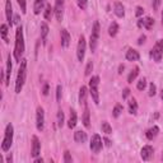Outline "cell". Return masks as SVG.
I'll use <instances>...</instances> for the list:
<instances>
[{
	"mask_svg": "<svg viewBox=\"0 0 163 163\" xmlns=\"http://www.w3.org/2000/svg\"><path fill=\"white\" fill-rule=\"evenodd\" d=\"M150 56L153 57V60L155 62H159L162 60V56H163V40H158L155 42L152 51H150Z\"/></svg>",
	"mask_w": 163,
	"mask_h": 163,
	"instance_id": "6",
	"label": "cell"
},
{
	"mask_svg": "<svg viewBox=\"0 0 163 163\" xmlns=\"http://www.w3.org/2000/svg\"><path fill=\"white\" fill-rule=\"evenodd\" d=\"M49 89H50V87H49V84H47V83H46V84L43 85V89H42L43 96H47V94H49Z\"/></svg>",
	"mask_w": 163,
	"mask_h": 163,
	"instance_id": "42",
	"label": "cell"
},
{
	"mask_svg": "<svg viewBox=\"0 0 163 163\" xmlns=\"http://www.w3.org/2000/svg\"><path fill=\"white\" fill-rule=\"evenodd\" d=\"M64 121H65V117H64V112H62V110H59V112H57V126L62 127Z\"/></svg>",
	"mask_w": 163,
	"mask_h": 163,
	"instance_id": "29",
	"label": "cell"
},
{
	"mask_svg": "<svg viewBox=\"0 0 163 163\" xmlns=\"http://www.w3.org/2000/svg\"><path fill=\"white\" fill-rule=\"evenodd\" d=\"M26 75H27V60L23 59L21 62V68L18 70V75H17V80H15V93H21L26 82Z\"/></svg>",
	"mask_w": 163,
	"mask_h": 163,
	"instance_id": "2",
	"label": "cell"
},
{
	"mask_svg": "<svg viewBox=\"0 0 163 163\" xmlns=\"http://www.w3.org/2000/svg\"><path fill=\"white\" fill-rule=\"evenodd\" d=\"M155 93H157V87H155V84H154V83H150V85H149V96L153 97V96H155Z\"/></svg>",
	"mask_w": 163,
	"mask_h": 163,
	"instance_id": "37",
	"label": "cell"
},
{
	"mask_svg": "<svg viewBox=\"0 0 163 163\" xmlns=\"http://www.w3.org/2000/svg\"><path fill=\"white\" fill-rule=\"evenodd\" d=\"M55 14V9L51 7L50 4L46 5V8H45V11H43V17H45V19H47V21H51L52 18V15Z\"/></svg>",
	"mask_w": 163,
	"mask_h": 163,
	"instance_id": "19",
	"label": "cell"
},
{
	"mask_svg": "<svg viewBox=\"0 0 163 163\" xmlns=\"http://www.w3.org/2000/svg\"><path fill=\"white\" fill-rule=\"evenodd\" d=\"M13 133H14V129H13V125L9 124L7 125V129H5V133H4V139H3V143H2V149L4 152L10 149L11 147V143H13Z\"/></svg>",
	"mask_w": 163,
	"mask_h": 163,
	"instance_id": "4",
	"label": "cell"
},
{
	"mask_svg": "<svg viewBox=\"0 0 163 163\" xmlns=\"http://www.w3.org/2000/svg\"><path fill=\"white\" fill-rule=\"evenodd\" d=\"M104 143H106V145H107V147H110V145H111V142H110L107 138H104Z\"/></svg>",
	"mask_w": 163,
	"mask_h": 163,
	"instance_id": "48",
	"label": "cell"
},
{
	"mask_svg": "<svg viewBox=\"0 0 163 163\" xmlns=\"http://www.w3.org/2000/svg\"><path fill=\"white\" fill-rule=\"evenodd\" d=\"M87 3H88V0H78V7L80 9H85L87 8Z\"/></svg>",
	"mask_w": 163,
	"mask_h": 163,
	"instance_id": "41",
	"label": "cell"
},
{
	"mask_svg": "<svg viewBox=\"0 0 163 163\" xmlns=\"http://www.w3.org/2000/svg\"><path fill=\"white\" fill-rule=\"evenodd\" d=\"M83 125L85 127H89L91 126V120H89V110L88 107H85L84 110V113H83Z\"/></svg>",
	"mask_w": 163,
	"mask_h": 163,
	"instance_id": "27",
	"label": "cell"
},
{
	"mask_svg": "<svg viewBox=\"0 0 163 163\" xmlns=\"http://www.w3.org/2000/svg\"><path fill=\"white\" fill-rule=\"evenodd\" d=\"M0 33H2V38L5 41V42H8V38H7L8 26H7V24H2V27H0Z\"/></svg>",
	"mask_w": 163,
	"mask_h": 163,
	"instance_id": "31",
	"label": "cell"
},
{
	"mask_svg": "<svg viewBox=\"0 0 163 163\" xmlns=\"http://www.w3.org/2000/svg\"><path fill=\"white\" fill-rule=\"evenodd\" d=\"M145 87H147V79H145V78H142L138 82L136 88H138L139 91H144V89H145Z\"/></svg>",
	"mask_w": 163,
	"mask_h": 163,
	"instance_id": "32",
	"label": "cell"
},
{
	"mask_svg": "<svg viewBox=\"0 0 163 163\" xmlns=\"http://www.w3.org/2000/svg\"><path fill=\"white\" fill-rule=\"evenodd\" d=\"M5 14H7L8 24L11 27V26H13V11H11V4H10V0H7V3H5Z\"/></svg>",
	"mask_w": 163,
	"mask_h": 163,
	"instance_id": "13",
	"label": "cell"
},
{
	"mask_svg": "<svg viewBox=\"0 0 163 163\" xmlns=\"http://www.w3.org/2000/svg\"><path fill=\"white\" fill-rule=\"evenodd\" d=\"M121 112H122V106H121V104H116L115 108H113V111H112L113 117H119V116L121 115Z\"/></svg>",
	"mask_w": 163,
	"mask_h": 163,
	"instance_id": "34",
	"label": "cell"
},
{
	"mask_svg": "<svg viewBox=\"0 0 163 163\" xmlns=\"http://www.w3.org/2000/svg\"><path fill=\"white\" fill-rule=\"evenodd\" d=\"M115 14L117 15L119 18H122V17L125 15V8H124V5H122V3H120V2L115 3Z\"/></svg>",
	"mask_w": 163,
	"mask_h": 163,
	"instance_id": "17",
	"label": "cell"
},
{
	"mask_svg": "<svg viewBox=\"0 0 163 163\" xmlns=\"http://www.w3.org/2000/svg\"><path fill=\"white\" fill-rule=\"evenodd\" d=\"M36 126L38 131H42L45 129V112L42 107H37L36 112Z\"/></svg>",
	"mask_w": 163,
	"mask_h": 163,
	"instance_id": "8",
	"label": "cell"
},
{
	"mask_svg": "<svg viewBox=\"0 0 163 163\" xmlns=\"http://www.w3.org/2000/svg\"><path fill=\"white\" fill-rule=\"evenodd\" d=\"M154 26V21L150 18V17H147V18L144 19V27L147 28V30H152Z\"/></svg>",
	"mask_w": 163,
	"mask_h": 163,
	"instance_id": "30",
	"label": "cell"
},
{
	"mask_svg": "<svg viewBox=\"0 0 163 163\" xmlns=\"http://www.w3.org/2000/svg\"><path fill=\"white\" fill-rule=\"evenodd\" d=\"M103 147V143H102V138L98 135V134H94L92 136V140H91V144H89V148L93 153H100L101 149Z\"/></svg>",
	"mask_w": 163,
	"mask_h": 163,
	"instance_id": "7",
	"label": "cell"
},
{
	"mask_svg": "<svg viewBox=\"0 0 163 163\" xmlns=\"http://www.w3.org/2000/svg\"><path fill=\"white\" fill-rule=\"evenodd\" d=\"M40 152H41V143L37 136H33L32 138V157L36 158L40 154Z\"/></svg>",
	"mask_w": 163,
	"mask_h": 163,
	"instance_id": "12",
	"label": "cell"
},
{
	"mask_svg": "<svg viewBox=\"0 0 163 163\" xmlns=\"http://www.w3.org/2000/svg\"><path fill=\"white\" fill-rule=\"evenodd\" d=\"M162 3V0H152V5H153V9L154 10H158L159 9V5Z\"/></svg>",
	"mask_w": 163,
	"mask_h": 163,
	"instance_id": "40",
	"label": "cell"
},
{
	"mask_svg": "<svg viewBox=\"0 0 163 163\" xmlns=\"http://www.w3.org/2000/svg\"><path fill=\"white\" fill-rule=\"evenodd\" d=\"M87 93H88V89H87V87H82V88L79 89V103H80V104H85Z\"/></svg>",
	"mask_w": 163,
	"mask_h": 163,
	"instance_id": "22",
	"label": "cell"
},
{
	"mask_svg": "<svg viewBox=\"0 0 163 163\" xmlns=\"http://www.w3.org/2000/svg\"><path fill=\"white\" fill-rule=\"evenodd\" d=\"M102 131L103 133H106V134H111L112 133V127L111 126H110V124H108V122H106V121H104V122H102Z\"/></svg>",
	"mask_w": 163,
	"mask_h": 163,
	"instance_id": "33",
	"label": "cell"
},
{
	"mask_svg": "<svg viewBox=\"0 0 163 163\" xmlns=\"http://www.w3.org/2000/svg\"><path fill=\"white\" fill-rule=\"evenodd\" d=\"M69 45H70V34L66 30H61V46L68 47Z\"/></svg>",
	"mask_w": 163,
	"mask_h": 163,
	"instance_id": "15",
	"label": "cell"
},
{
	"mask_svg": "<svg viewBox=\"0 0 163 163\" xmlns=\"http://www.w3.org/2000/svg\"><path fill=\"white\" fill-rule=\"evenodd\" d=\"M124 69H125V66H124V65H120V66H119V73L121 74L122 72H124Z\"/></svg>",
	"mask_w": 163,
	"mask_h": 163,
	"instance_id": "47",
	"label": "cell"
},
{
	"mask_svg": "<svg viewBox=\"0 0 163 163\" xmlns=\"http://www.w3.org/2000/svg\"><path fill=\"white\" fill-rule=\"evenodd\" d=\"M117 32H119V24L116 22H112L111 26H110V28H108V34L111 37H115L116 34H117Z\"/></svg>",
	"mask_w": 163,
	"mask_h": 163,
	"instance_id": "25",
	"label": "cell"
},
{
	"mask_svg": "<svg viewBox=\"0 0 163 163\" xmlns=\"http://www.w3.org/2000/svg\"><path fill=\"white\" fill-rule=\"evenodd\" d=\"M129 94H130V89L129 88L124 89V92H122V98L125 100V98H127V96H129Z\"/></svg>",
	"mask_w": 163,
	"mask_h": 163,
	"instance_id": "44",
	"label": "cell"
},
{
	"mask_svg": "<svg viewBox=\"0 0 163 163\" xmlns=\"http://www.w3.org/2000/svg\"><path fill=\"white\" fill-rule=\"evenodd\" d=\"M129 112L131 115H136L138 113V103L135 98H131L129 101Z\"/></svg>",
	"mask_w": 163,
	"mask_h": 163,
	"instance_id": "24",
	"label": "cell"
},
{
	"mask_svg": "<svg viewBox=\"0 0 163 163\" xmlns=\"http://www.w3.org/2000/svg\"><path fill=\"white\" fill-rule=\"evenodd\" d=\"M64 162H65V163H72V162H73L72 155H70V153H69L68 150H66L65 153H64Z\"/></svg>",
	"mask_w": 163,
	"mask_h": 163,
	"instance_id": "38",
	"label": "cell"
},
{
	"mask_svg": "<svg viewBox=\"0 0 163 163\" xmlns=\"http://www.w3.org/2000/svg\"><path fill=\"white\" fill-rule=\"evenodd\" d=\"M153 152H154L153 147H150V145H144V147L142 148V152H140L142 159L143 161H149L150 158H152Z\"/></svg>",
	"mask_w": 163,
	"mask_h": 163,
	"instance_id": "11",
	"label": "cell"
},
{
	"mask_svg": "<svg viewBox=\"0 0 163 163\" xmlns=\"http://www.w3.org/2000/svg\"><path fill=\"white\" fill-rule=\"evenodd\" d=\"M100 23L97 21L93 23V28H92V33H91V38H89V47L93 51H96L97 49V43H98V38H100Z\"/></svg>",
	"mask_w": 163,
	"mask_h": 163,
	"instance_id": "5",
	"label": "cell"
},
{
	"mask_svg": "<svg viewBox=\"0 0 163 163\" xmlns=\"http://www.w3.org/2000/svg\"><path fill=\"white\" fill-rule=\"evenodd\" d=\"M98 85H100V77H92L89 80V93L96 104H100V93H98Z\"/></svg>",
	"mask_w": 163,
	"mask_h": 163,
	"instance_id": "3",
	"label": "cell"
},
{
	"mask_svg": "<svg viewBox=\"0 0 163 163\" xmlns=\"http://www.w3.org/2000/svg\"><path fill=\"white\" fill-rule=\"evenodd\" d=\"M19 4V7H21V10H22V13L24 14L26 11H27V5H26V0H17Z\"/></svg>",
	"mask_w": 163,
	"mask_h": 163,
	"instance_id": "36",
	"label": "cell"
},
{
	"mask_svg": "<svg viewBox=\"0 0 163 163\" xmlns=\"http://www.w3.org/2000/svg\"><path fill=\"white\" fill-rule=\"evenodd\" d=\"M74 140L77 142V143H85L87 142V133L84 131H82V130H78V131H75L74 133Z\"/></svg>",
	"mask_w": 163,
	"mask_h": 163,
	"instance_id": "16",
	"label": "cell"
},
{
	"mask_svg": "<svg viewBox=\"0 0 163 163\" xmlns=\"http://www.w3.org/2000/svg\"><path fill=\"white\" fill-rule=\"evenodd\" d=\"M144 26V19H139L138 21V27H143Z\"/></svg>",
	"mask_w": 163,
	"mask_h": 163,
	"instance_id": "46",
	"label": "cell"
},
{
	"mask_svg": "<svg viewBox=\"0 0 163 163\" xmlns=\"http://www.w3.org/2000/svg\"><path fill=\"white\" fill-rule=\"evenodd\" d=\"M34 162H36V163H42L43 159L42 158H36V159H34Z\"/></svg>",
	"mask_w": 163,
	"mask_h": 163,
	"instance_id": "49",
	"label": "cell"
},
{
	"mask_svg": "<svg viewBox=\"0 0 163 163\" xmlns=\"http://www.w3.org/2000/svg\"><path fill=\"white\" fill-rule=\"evenodd\" d=\"M143 13H144V9L142 7H138L136 8V17H142Z\"/></svg>",
	"mask_w": 163,
	"mask_h": 163,
	"instance_id": "43",
	"label": "cell"
},
{
	"mask_svg": "<svg viewBox=\"0 0 163 163\" xmlns=\"http://www.w3.org/2000/svg\"><path fill=\"white\" fill-rule=\"evenodd\" d=\"M54 9H55L56 19L59 22H61L62 21V15H64V0H56Z\"/></svg>",
	"mask_w": 163,
	"mask_h": 163,
	"instance_id": "10",
	"label": "cell"
},
{
	"mask_svg": "<svg viewBox=\"0 0 163 163\" xmlns=\"http://www.w3.org/2000/svg\"><path fill=\"white\" fill-rule=\"evenodd\" d=\"M145 40H147V37H145L144 34H143V36H140V37H139V40H138V45H143L145 42Z\"/></svg>",
	"mask_w": 163,
	"mask_h": 163,
	"instance_id": "45",
	"label": "cell"
},
{
	"mask_svg": "<svg viewBox=\"0 0 163 163\" xmlns=\"http://www.w3.org/2000/svg\"><path fill=\"white\" fill-rule=\"evenodd\" d=\"M77 121H78L77 112H75V110H70V117H69V121H68V126L70 129H74L75 125H77Z\"/></svg>",
	"mask_w": 163,
	"mask_h": 163,
	"instance_id": "18",
	"label": "cell"
},
{
	"mask_svg": "<svg viewBox=\"0 0 163 163\" xmlns=\"http://www.w3.org/2000/svg\"><path fill=\"white\" fill-rule=\"evenodd\" d=\"M138 74H139V68H138V66H135V68H134L133 70L130 72L129 77H127V82H129V83H133V82L135 80V78L138 77Z\"/></svg>",
	"mask_w": 163,
	"mask_h": 163,
	"instance_id": "28",
	"label": "cell"
},
{
	"mask_svg": "<svg viewBox=\"0 0 163 163\" xmlns=\"http://www.w3.org/2000/svg\"><path fill=\"white\" fill-rule=\"evenodd\" d=\"M162 23H163V10H162Z\"/></svg>",
	"mask_w": 163,
	"mask_h": 163,
	"instance_id": "52",
	"label": "cell"
},
{
	"mask_svg": "<svg viewBox=\"0 0 163 163\" xmlns=\"http://www.w3.org/2000/svg\"><path fill=\"white\" fill-rule=\"evenodd\" d=\"M7 78H5V85H9L10 82V74H11V57L10 55L8 56V62H7Z\"/></svg>",
	"mask_w": 163,
	"mask_h": 163,
	"instance_id": "23",
	"label": "cell"
},
{
	"mask_svg": "<svg viewBox=\"0 0 163 163\" xmlns=\"http://www.w3.org/2000/svg\"><path fill=\"white\" fill-rule=\"evenodd\" d=\"M158 133H159V127L158 126H153V127H150V129L147 131V138L149 139V140H153V139L158 135Z\"/></svg>",
	"mask_w": 163,
	"mask_h": 163,
	"instance_id": "20",
	"label": "cell"
},
{
	"mask_svg": "<svg viewBox=\"0 0 163 163\" xmlns=\"http://www.w3.org/2000/svg\"><path fill=\"white\" fill-rule=\"evenodd\" d=\"M61 94H62V88H61V85H57L56 87V101L57 102L61 101Z\"/></svg>",
	"mask_w": 163,
	"mask_h": 163,
	"instance_id": "35",
	"label": "cell"
},
{
	"mask_svg": "<svg viewBox=\"0 0 163 163\" xmlns=\"http://www.w3.org/2000/svg\"><path fill=\"white\" fill-rule=\"evenodd\" d=\"M161 98H162V100H163V91H162V93H161Z\"/></svg>",
	"mask_w": 163,
	"mask_h": 163,
	"instance_id": "51",
	"label": "cell"
},
{
	"mask_svg": "<svg viewBox=\"0 0 163 163\" xmlns=\"http://www.w3.org/2000/svg\"><path fill=\"white\" fill-rule=\"evenodd\" d=\"M92 70H93V62L89 61L88 64H87V68H85V75H91Z\"/></svg>",
	"mask_w": 163,
	"mask_h": 163,
	"instance_id": "39",
	"label": "cell"
},
{
	"mask_svg": "<svg viewBox=\"0 0 163 163\" xmlns=\"http://www.w3.org/2000/svg\"><path fill=\"white\" fill-rule=\"evenodd\" d=\"M7 162H9V163L11 162V155H8V157H7Z\"/></svg>",
	"mask_w": 163,
	"mask_h": 163,
	"instance_id": "50",
	"label": "cell"
},
{
	"mask_svg": "<svg viewBox=\"0 0 163 163\" xmlns=\"http://www.w3.org/2000/svg\"><path fill=\"white\" fill-rule=\"evenodd\" d=\"M47 34H49V26L46 24V23H42V24H41V38H42L43 43H45V41H46Z\"/></svg>",
	"mask_w": 163,
	"mask_h": 163,
	"instance_id": "26",
	"label": "cell"
},
{
	"mask_svg": "<svg viewBox=\"0 0 163 163\" xmlns=\"http://www.w3.org/2000/svg\"><path fill=\"white\" fill-rule=\"evenodd\" d=\"M85 47H87L85 38H84V36H80L79 37V42H78V47H77V56H78V60L79 61H83L84 60Z\"/></svg>",
	"mask_w": 163,
	"mask_h": 163,
	"instance_id": "9",
	"label": "cell"
},
{
	"mask_svg": "<svg viewBox=\"0 0 163 163\" xmlns=\"http://www.w3.org/2000/svg\"><path fill=\"white\" fill-rule=\"evenodd\" d=\"M43 7H45V0H34V5H33L34 14H40Z\"/></svg>",
	"mask_w": 163,
	"mask_h": 163,
	"instance_id": "21",
	"label": "cell"
},
{
	"mask_svg": "<svg viewBox=\"0 0 163 163\" xmlns=\"http://www.w3.org/2000/svg\"><path fill=\"white\" fill-rule=\"evenodd\" d=\"M139 57H140V55H139V52L136 50L129 49V50L126 51V60H129V61H136V60H139Z\"/></svg>",
	"mask_w": 163,
	"mask_h": 163,
	"instance_id": "14",
	"label": "cell"
},
{
	"mask_svg": "<svg viewBox=\"0 0 163 163\" xmlns=\"http://www.w3.org/2000/svg\"><path fill=\"white\" fill-rule=\"evenodd\" d=\"M162 159H163V155H162Z\"/></svg>",
	"mask_w": 163,
	"mask_h": 163,
	"instance_id": "53",
	"label": "cell"
},
{
	"mask_svg": "<svg viewBox=\"0 0 163 163\" xmlns=\"http://www.w3.org/2000/svg\"><path fill=\"white\" fill-rule=\"evenodd\" d=\"M24 52V40H23V30L19 26L15 31V46H14V57L17 61H22V55Z\"/></svg>",
	"mask_w": 163,
	"mask_h": 163,
	"instance_id": "1",
	"label": "cell"
}]
</instances>
